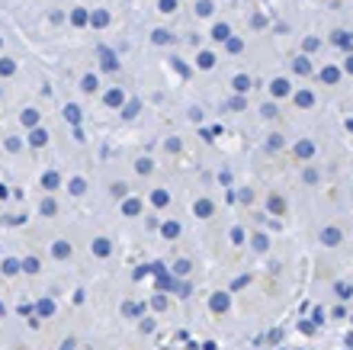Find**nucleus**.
Returning a JSON list of instances; mask_svg holds the SVG:
<instances>
[]
</instances>
